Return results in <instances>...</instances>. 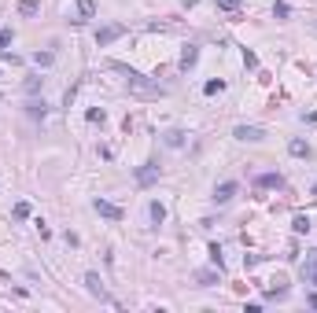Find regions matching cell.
I'll use <instances>...</instances> for the list:
<instances>
[{
  "label": "cell",
  "mask_w": 317,
  "mask_h": 313,
  "mask_svg": "<svg viewBox=\"0 0 317 313\" xmlns=\"http://www.w3.org/2000/svg\"><path fill=\"white\" fill-rule=\"evenodd\" d=\"M111 70H118V74L125 78V85H129V89L137 92V96H162V85H155V81H148V78L144 74H137L133 66H125V63H111Z\"/></svg>",
  "instance_id": "obj_1"
},
{
  "label": "cell",
  "mask_w": 317,
  "mask_h": 313,
  "mask_svg": "<svg viewBox=\"0 0 317 313\" xmlns=\"http://www.w3.org/2000/svg\"><path fill=\"white\" fill-rule=\"evenodd\" d=\"M118 37H125V26H122V22H107V26H100V30H96V44H100V48H107V44L118 41Z\"/></svg>",
  "instance_id": "obj_2"
},
{
  "label": "cell",
  "mask_w": 317,
  "mask_h": 313,
  "mask_svg": "<svg viewBox=\"0 0 317 313\" xmlns=\"http://www.w3.org/2000/svg\"><path fill=\"white\" fill-rule=\"evenodd\" d=\"M92 210H96L100 217H107V221H122V206L107 203V199H92Z\"/></svg>",
  "instance_id": "obj_3"
},
{
  "label": "cell",
  "mask_w": 317,
  "mask_h": 313,
  "mask_svg": "<svg viewBox=\"0 0 317 313\" xmlns=\"http://www.w3.org/2000/svg\"><path fill=\"white\" fill-rule=\"evenodd\" d=\"M233 137L236 140H247V144H258L262 137H266V129H262V125H236Z\"/></svg>",
  "instance_id": "obj_4"
},
{
  "label": "cell",
  "mask_w": 317,
  "mask_h": 313,
  "mask_svg": "<svg viewBox=\"0 0 317 313\" xmlns=\"http://www.w3.org/2000/svg\"><path fill=\"white\" fill-rule=\"evenodd\" d=\"M155 181H158V166L155 162H144L140 170H137V184H140V188H151Z\"/></svg>",
  "instance_id": "obj_5"
},
{
  "label": "cell",
  "mask_w": 317,
  "mask_h": 313,
  "mask_svg": "<svg viewBox=\"0 0 317 313\" xmlns=\"http://www.w3.org/2000/svg\"><path fill=\"white\" fill-rule=\"evenodd\" d=\"M85 288H89V295H96V298H103V302H111V295L103 291L100 273H85Z\"/></svg>",
  "instance_id": "obj_6"
},
{
  "label": "cell",
  "mask_w": 317,
  "mask_h": 313,
  "mask_svg": "<svg viewBox=\"0 0 317 313\" xmlns=\"http://www.w3.org/2000/svg\"><path fill=\"white\" fill-rule=\"evenodd\" d=\"M74 4H78L74 26H81V22H89V19H96V4H92V0H74Z\"/></svg>",
  "instance_id": "obj_7"
},
{
  "label": "cell",
  "mask_w": 317,
  "mask_h": 313,
  "mask_svg": "<svg viewBox=\"0 0 317 313\" xmlns=\"http://www.w3.org/2000/svg\"><path fill=\"white\" fill-rule=\"evenodd\" d=\"M233 196H236V181H221V184L214 188V203H218V206H225Z\"/></svg>",
  "instance_id": "obj_8"
},
{
  "label": "cell",
  "mask_w": 317,
  "mask_h": 313,
  "mask_svg": "<svg viewBox=\"0 0 317 313\" xmlns=\"http://www.w3.org/2000/svg\"><path fill=\"white\" fill-rule=\"evenodd\" d=\"M26 115L34 118V122H44V118H48V103H44V99H30V103H26Z\"/></svg>",
  "instance_id": "obj_9"
},
{
  "label": "cell",
  "mask_w": 317,
  "mask_h": 313,
  "mask_svg": "<svg viewBox=\"0 0 317 313\" xmlns=\"http://www.w3.org/2000/svg\"><path fill=\"white\" fill-rule=\"evenodd\" d=\"M184 140H188V133H184V129H170V133H162V144H166V148H184Z\"/></svg>",
  "instance_id": "obj_10"
},
{
  "label": "cell",
  "mask_w": 317,
  "mask_h": 313,
  "mask_svg": "<svg viewBox=\"0 0 317 313\" xmlns=\"http://www.w3.org/2000/svg\"><path fill=\"white\" fill-rule=\"evenodd\" d=\"M196 59H199V48H196V44H184V52H181V70H192L196 66Z\"/></svg>",
  "instance_id": "obj_11"
},
{
  "label": "cell",
  "mask_w": 317,
  "mask_h": 313,
  "mask_svg": "<svg viewBox=\"0 0 317 313\" xmlns=\"http://www.w3.org/2000/svg\"><path fill=\"white\" fill-rule=\"evenodd\" d=\"M288 151H292L295 158H310L314 151H310V144L302 140V137H295V140H288Z\"/></svg>",
  "instance_id": "obj_12"
},
{
  "label": "cell",
  "mask_w": 317,
  "mask_h": 313,
  "mask_svg": "<svg viewBox=\"0 0 317 313\" xmlns=\"http://www.w3.org/2000/svg\"><path fill=\"white\" fill-rule=\"evenodd\" d=\"M255 184H258V188H280L284 177H280V173H258V177H255Z\"/></svg>",
  "instance_id": "obj_13"
},
{
  "label": "cell",
  "mask_w": 317,
  "mask_h": 313,
  "mask_svg": "<svg viewBox=\"0 0 317 313\" xmlns=\"http://www.w3.org/2000/svg\"><path fill=\"white\" fill-rule=\"evenodd\" d=\"M19 15H22V19L41 15V0H19Z\"/></svg>",
  "instance_id": "obj_14"
},
{
  "label": "cell",
  "mask_w": 317,
  "mask_h": 313,
  "mask_svg": "<svg viewBox=\"0 0 317 313\" xmlns=\"http://www.w3.org/2000/svg\"><path fill=\"white\" fill-rule=\"evenodd\" d=\"M148 217H151V225H162V221H166V206H162V203H151V206H148Z\"/></svg>",
  "instance_id": "obj_15"
},
{
  "label": "cell",
  "mask_w": 317,
  "mask_h": 313,
  "mask_svg": "<svg viewBox=\"0 0 317 313\" xmlns=\"http://www.w3.org/2000/svg\"><path fill=\"white\" fill-rule=\"evenodd\" d=\"M203 92H207V96H218V92H225V81H221V78H210V81L203 85Z\"/></svg>",
  "instance_id": "obj_16"
},
{
  "label": "cell",
  "mask_w": 317,
  "mask_h": 313,
  "mask_svg": "<svg viewBox=\"0 0 317 313\" xmlns=\"http://www.w3.org/2000/svg\"><path fill=\"white\" fill-rule=\"evenodd\" d=\"M292 15V4H288V0H277L273 4V19H288Z\"/></svg>",
  "instance_id": "obj_17"
},
{
  "label": "cell",
  "mask_w": 317,
  "mask_h": 313,
  "mask_svg": "<svg viewBox=\"0 0 317 313\" xmlns=\"http://www.w3.org/2000/svg\"><path fill=\"white\" fill-rule=\"evenodd\" d=\"M196 280H199L203 288H210V284H218V273L214 269H203V273H196Z\"/></svg>",
  "instance_id": "obj_18"
},
{
  "label": "cell",
  "mask_w": 317,
  "mask_h": 313,
  "mask_svg": "<svg viewBox=\"0 0 317 313\" xmlns=\"http://www.w3.org/2000/svg\"><path fill=\"white\" fill-rule=\"evenodd\" d=\"M292 229H295V232H299V236H302V232H310V217H306V214H295V221H292Z\"/></svg>",
  "instance_id": "obj_19"
},
{
  "label": "cell",
  "mask_w": 317,
  "mask_h": 313,
  "mask_svg": "<svg viewBox=\"0 0 317 313\" xmlns=\"http://www.w3.org/2000/svg\"><path fill=\"white\" fill-rule=\"evenodd\" d=\"M41 89H44V78H26V92H30V96H37Z\"/></svg>",
  "instance_id": "obj_20"
},
{
  "label": "cell",
  "mask_w": 317,
  "mask_h": 313,
  "mask_svg": "<svg viewBox=\"0 0 317 313\" xmlns=\"http://www.w3.org/2000/svg\"><path fill=\"white\" fill-rule=\"evenodd\" d=\"M11 41H15V33H11V26H4V30H0V52H8Z\"/></svg>",
  "instance_id": "obj_21"
},
{
  "label": "cell",
  "mask_w": 317,
  "mask_h": 313,
  "mask_svg": "<svg viewBox=\"0 0 317 313\" xmlns=\"http://www.w3.org/2000/svg\"><path fill=\"white\" fill-rule=\"evenodd\" d=\"M210 262H214L218 269H221V265H225V258H221V247H218V243H210Z\"/></svg>",
  "instance_id": "obj_22"
},
{
  "label": "cell",
  "mask_w": 317,
  "mask_h": 313,
  "mask_svg": "<svg viewBox=\"0 0 317 313\" xmlns=\"http://www.w3.org/2000/svg\"><path fill=\"white\" fill-rule=\"evenodd\" d=\"M52 59H56L52 52H37V56H34V63H37V66H52Z\"/></svg>",
  "instance_id": "obj_23"
},
{
  "label": "cell",
  "mask_w": 317,
  "mask_h": 313,
  "mask_svg": "<svg viewBox=\"0 0 317 313\" xmlns=\"http://www.w3.org/2000/svg\"><path fill=\"white\" fill-rule=\"evenodd\" d=\"M243 66H247V70H255V66H258V56H255V52H247V48H243Z\"/></svg>",
  "instance_id": "obj_24"
},
{
  "label": "cell",
  "mask_w": 317,
  "mask_h": 313,
  "mask_svg": "<svg viewBox=\"0 0 317 313\" xmlns=\"http://www.w3.org/2000/svg\"><path fill=\"white\" fill-rule=\"evenodd\" d=\"M15 217L22 221V217H30V203H15Z\"/></svg>",
  "instance_id": "obj_25"
},
{
  "label": "cell",
  "mask_w": 317,
  "mask_h": 313,
  "mask_svg": "<svg viewBox=\"0 0 317 313\" xmlns=\"http://www.w3.org/2000/svg\"><path fill=\"white\" fill-rule=\"evenodd\" d=\"M218 8L221 11H236V0H218Z\"/></svg>",
  "instance_id": "obj_26"
},
{
  "label": "cell",
  "mask_w": 317,
  "mask_h": 313,
  "mask_svg": "<svg viewBox=\"0 0 317 313\" xmlns=\"http://www.w3.org/2000/svg\"><path fill=\"white\" fill-rule=\"evenodd\" d=\"M302 280H306V284H314V288H317V269L310 273V276H302Z\"/></svg>",
  "instance_id": "obj_27"
},
{
  "label": "cell",
  "mask_w": 317,
  "mask_h": 313,
  "mask_svg": "<svg viewBox=\"0 0 317 313\" xmlns=\"http://www.w3.org/2000/svg\"><path fill=\"white\" fill-rule=\"evenodd\" d=\"M310 306H314V310H317V295H310Z\"/></svg>",
  "instance_id": "obj_28"
},
{
  "label": "cell",
  "mask_w": 317,
  "mask_h": 313,
  "mask_svg": "<svg viewBox=\"0 0 317 313\" xmlns=\"http://www.w3.org/2000/svg\"><path fill=\"white\" fill-rule=\"evenodd\" d=\"M314 33H317V22H314Z\"/></svg>",
  "instance_id": "obj_29"
}]
</instances>
